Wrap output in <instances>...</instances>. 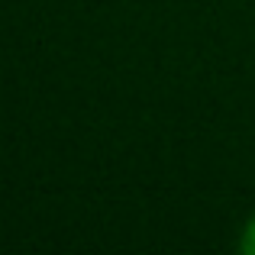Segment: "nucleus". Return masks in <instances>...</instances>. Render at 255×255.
Instances as JSON below:
<instances>
[{"label":"nucleus","instance_id":"1","mask_svg":"<svg viewBox=\"0 0 255 255\" xmlns=\"http://www.w3.org/2000/svg\"><path fill=\"white\" fill-rule=\"evenodd\" d=\"M239 249H243L246 255H255V213L249 217V223H246V230H243V239H239Z\"/></svg>","mask_w":255,"mask_h":255}]
</instances>
